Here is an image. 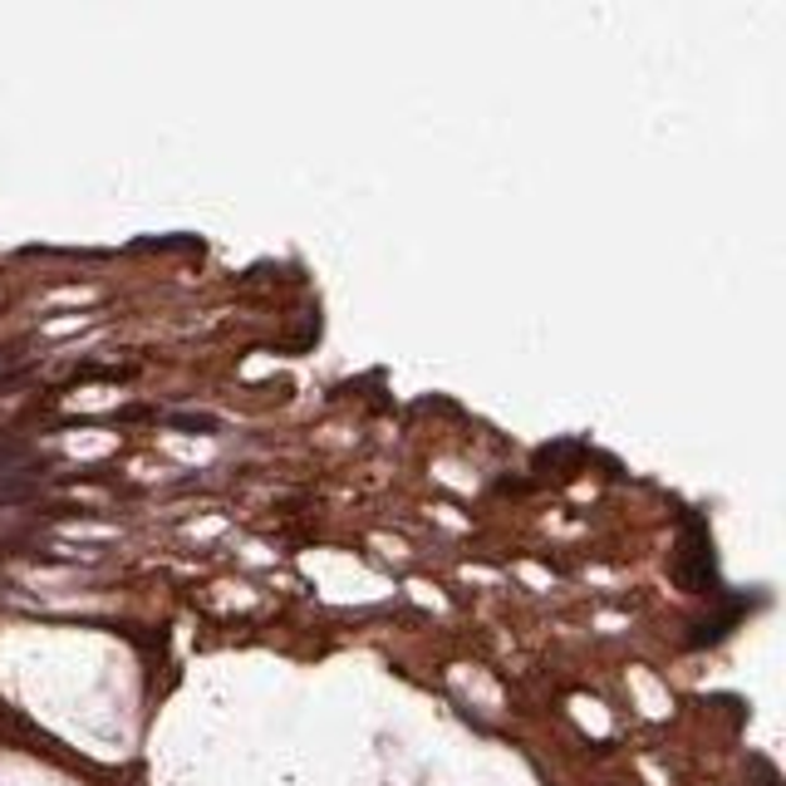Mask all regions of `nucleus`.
<instances>
[{"label": "nucleus", "mask_w": 786, "mask_h": 786, "mask_svg": "<svg viewBox=\"0 0 786 786\" xmlns=\"http://www.w3.org/2000/svg\"><path fill=\"white\" fill-rule=\"evenodd\" d=\"M674 575L684 590L694 595H708V600H723L718 590V571H713V536L698 516L684 521V541H678V556H674Z\"/></svg>", "instance_id": "nucleus-1"}]
</instances>
